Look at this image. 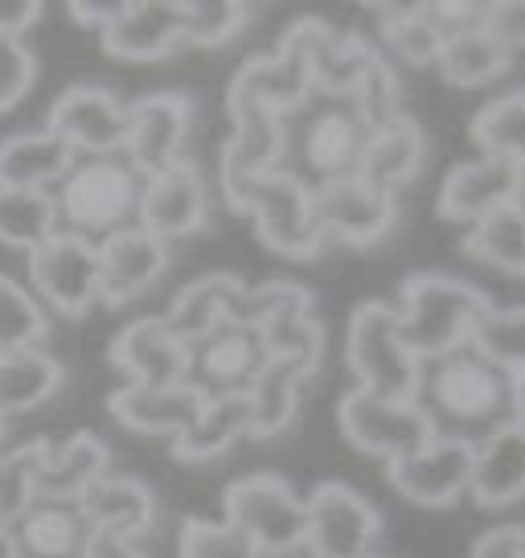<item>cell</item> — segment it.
I'll return each instance as SVG.
<instances>
[{
    "label": "cell",
    "mask_w": 525,
    "mask_h": 558,
    "mask_svg": "<svg viewBox=\"0 0 525 558\" xmlns=\"http://www.w3.org/2000/svg\"><path fill=\"white\" fill-rule=\"evenodd\" d=\"M46 132L62 140L74 157L123 153L127 107H123L107 87H66L53 99Z\"/></svg>",
    "instance_id": "15"
},
{
    "label": "cell",
    "mask_w": 525,
    "mask_h": 558,
    "mask_svg": "<svg viewBox=\"0 0 525 558\" xmlns=\"http://www.w3.org/2000/svg\"><path fill=\"white\" fill-rule=\"evenodd\" d=\"M304 550L313 558H366L382 534V513L341 481H325L304 497Z\"/></svg>",
    "instance_id": "9"
},
{
    "label": "cell",
    "mask_w": 525,
    "mask_h": 558,
    "mask_svg": "<svg viewBox=\"0 0 525 558\" xmlns=\"http://www.w3.org/2000/svg\"><path fill=\"white\" fill-rule=\"evenodd\" d=\"M423 157H427V136H423L419 120L399 116L390 128L374 132L369 153H366V160H362V177L374 181L378 190L394 193L399 185L419 177Z\"/></svg>",
    "instance_id": "32"
},
{
    "label": "cell",
    "mask_w": 525,
    "mask_h": 558,
    "mask_svg": "<svg viewBox=\"0 0 525 558\" xmlns=\"http://www.w3.org/2000/svg\"><path fill=\"white\" fill-rule=\"evenodd\" d=\"M176 558H259V546L230 522L185 518L176 538Z\"/></svg>",
    "instance_id": "44"
},
{
    "label": "cell",
    "mask_w": 525,
    "mask_h": 558,
    "mask_svg": "<svg viewBox=\"0 0 525 558\" xmlns=\"http://www.w3.org/2000/svg\"><path fill=\"white\" fill-rule=\"evenodd\" d=\"M13 558H87L95 530L83 518L78 501H41L9 525Z\"/></svg>",
    "instance_id": "23"
},
{
    "label": "cell",
    "mask_w": 525,
    "mask_h": 558,
    "mask_svg": "<svg viewBox=\"0 0 525 558\" xmlns=\"http://www.w3.org/2000/svg\"><path fill=\"white\" fill-rule=\"evenodd\" d=\"M485 34L497 37L509 53L525 46V0H492Z\"/></svg>",
    "instance_id": "48"
},
{
    "label": "cell",
    "mask_w": 525,
    "mask_h": 558,
    "mask_svg": "<svg viewBox=\"0 0 525 558\" xmlns=\"http://www.w3.org/2000/svg\"><path fill=\"white\" fill-rule=\"evenodd\" d=\"M222 509L234 530H243L246 538L259 546V555H280L304 546V497L276 472H251L230 481L222 493Z\"/></svg>",
    "instance_id": "7"
},
{
    "label": "cell",
    "mask_w": 525,
    "mask_h": 558,
    "mask_svg": "<svg viewBox=\"0 0 525 558\" xmlns=\"http://www.w3.org/2000/svg\"><path fill=\"white\" fill-rule=\"evenodd\" d=\"M53 234L58 206L50 190H0V243L29 255Z\"/></svg>",
    "instance_id": "35"
},
{
    "label": "cell",
    "mask_w": 525,
    "mask_h": 558,
    "mask_svg": "<svg viewBox=\"0 0 525 558\" xmlns=\"http://www.w3.org/2000/svg\"><path fill=\"white\" fill-rule=\"evenodd\" d=\"M468 493L476 506L509 509L525 497V427L509 423L505 432L489 436L480 448H473V476Z\"/></svg>",
    "instance_id": "28"
},
{
    "label": "cell",
    "mask_w": 525,
    "mask_h": 558,
    "mask_svg": "<svg viewBox=\"0 0 525 558\" xmlns=\"http://www.w3.org/2000/svg\"><path fill=\"white\" fill-rule=\"evenodd\" d=\"M337 427L341 436L350 439L357 452L378 456L386 464L403 460V456H415L419 448L431 444V423L423 415L415 402H394V399H378V395H366L353 386L350 395H341L337 402Z\"/></svg>",
    "instance_id": "10"
},
{
    "label": "cell",
    "mask_w": 525,
    "mask_h": 558,
    "mask_svg": "<svg viewBox=\"0 0 525 558\" xmlns=\"http://www.w3.org/2000/svg\"><path fill=\"white\" fill-rule=\"evenodd\" d=\"M243 214H251L259 243L283 259H316L329 243L313 214V190L283 169L262 173L246 190Z\"/></svg>",
    "instance_id": "6"
},
{
    "label": "cell",
    "mask_w": 525,
    "mask_h": 558,
    "mask_svg": "<svg viewBox=\"0 0 525 558\" xmlns=\"http://www.w3.org/2000/svg\"><path fill=\"white\" fill-rule=\"evenodd\" d=\"M37 78V58L21 37H0V116L29 95Z\"/></svg>",
    "instance_id": "46"
},
{
    "label": "cell",
    "mask_w": 525,
    "mask_h": 558,
    "mask_svg": "<svg viewBox=\"0 0 525 558\" xmlns=\"http://www.w3.org/2000/svg\"><path fill=\"white\" fill-rule=\"evenodd\" d=\"M473 345L497 362L505 374H525V304L517 308H492L473 332Z\"/></svg>",
    "instance_id": "42"
},
{
    "label": "cell",
    "mask_w": 525,
    "mask_h": 558,
    "mask_svg": "<svg viewBox=\"0 0 525 558\" xmlns=\"http://www.w3.org/2000/svg\"><path fill=\"white\" fill-rule=\"evenodd\" d=\"M99 251V300L120 308L127 300L148 292L169 271V243L152 239L148 230L127 227L95 246Z\"/></svg>",
    "instance_id": "20"
},
{
    "label": "cell",
    "mask_w": 525,
    "mask_h": 558,
    "mask_svg": "<svg viewBox=\"0 0 525 558\" xmlns=\"http://www.w3.org/2000/svg\"><path fill=\"white\" fill-rule=\"evenodd\" d=\"M464 251L505 276H525V214L513 202L476 218L464 234Z\"/></svg>",
    "instance_id": "34"
},
{
    "label": "cell",
    "mask_w": 525,
    "mask_h": 558,
    "mask_svg": "<svg viewBox=\"0 0 525 558\" xmlns=\"http://www.w3.org/2000/svg\"><path fill=\"white\" fill-rule=\"evenodd\" d=\"M78 509L95 534H115L127 542H141L157 525V497L136 476H99L78 497Z\"/></svg>",
    "instance_id": "26"
},
{
    "label": "cell",
    "mask_w": 525,
    "mask_h": 558,
    "mask_svg": "<svg viewBox=\"0 0 525 558\" xmlns=\"http://www.w3.org/2000/svg\"><path fill=\"white\" fill-rule=\"evenodd\" d=\"M517 177H522V165L501 157H480L468 160V165H455L452 173L443 177V185H439V218L473 227L476 218H485V214L509 206L517 197Z\"/></svg>",
    "instance_id": "21"
},
{
    "label": "cell",
    "mask_w": 525,
    "mask_h": 558,
    "mask_svg": "<svg viewBox=\"0 0 525 558\" xmlns=\"http://www.w3.org/2000/svg\"><path fill=\"white\" fill-rule=\"evenodd\" d=\"M366 558H386V555H366Z\"/></svg>",
    "instance_id": "58"
},
{
    "label": "cell",
    "mask_w": 525,
    "mask_h": 558,
    "mask_svg": "<svg viewBox=\"0 0 525 558\" xmlns=\"http://www.w3.org/2000/svg\"><path fill=\"white\" fill-rule=\"evenodd\" d=\"M127 4H132V0H71V17H74V25L103 34V29H111V25L127 13Z\"/></svg>",
    "instance_id": "50"
},
{
    "label": "cell",
    "mask_w": 525,
    "mask_h": 558,
    "mask_svg": "<svg viewBox=\"0 0 525 558\" xmlns=\"http://www.w3.org/2000/svg\"><path fill=\"white\" fill-rule=\"evenodd\" d=\"M107 460L111 452L95 432H78L62 444H46V452L37 460L34 493L41 501H78L99 476H107Z\"/></svg>",
    "instance_id": "27"
},
{
    "label": "cell",
    "mask_w": 525,
    "mask_h": 558,
    "mask_svg": "<svg viewBox=\"0 0 525 558\" xmlns=\"http://www.w3.org/2000/svg\"><path fill=\"white\" fill-rule=\"evenodd\" d=\"M399 99H403V83H399L394 66L386 62V53H378V62L366 70V78L353 90V104H357L362 120H366L374 132H382V128H390V123L403 116Z\"/></svg>",
    "instance_id": "45"
},
{
    "label": "cell",
    "mask_w": 525,
    "mask_h": 558,
    "mask_svg": "<svg viewBox=\"0 0 525 558\" xmlns=\"http://www.w3.org/2000/svg\"><path fill=\"white\" fill-rule=\"evenodd\" d=\"M304 383H308V374L296 362H288V357H271L262 366V374L246 390V402H251V439H271L296 423L300 386Z\"/></svg>",
    "instance_id": "33"
},
{
    "label": "cell",
    "mask_w": 525,
    "mask_h": 558,
    "mask_svg": "<svg viewBox=\"0 0 525 558\" xmlns=\"http://www.w3.org/2000/svg\"><path fill=\"white\" fill-rule=\"evenodd\" d=\"M415 407L431 423V436L455 439L468 448H480L489 436L517 423L513 374L489 362L476 345H460L439 357H427Z\"/></svg>",
    "instance_id": "1"
},
{
    "label": "cell",
    "mask_w": 525,
    "mask_h": 558,
    "mask_svg": "<svg viewBox=\"0 0 525 558\" xmlns=\"http://www.w3.org/2000/svg\"><path fill=\"white\" fill-rule=\"evenodd\" d=\"M58 230H71L87 243H103L120 230L136 227L144 177L123 153L107 157H74L66 177L53 185Z\"/></svg>",
    "instance_id": "3"
},
{
    "label": "cell",
    "mask_w": 525,
    "mask_h": 558,
    "mask_svg": "<svg viewBox=\"0 0 525 558\" xmlns=\"http://www.w3.org/2000/svg\"><path fill=\"white\" fill-rule=\"evenodd\" d=\"M423 21L436 29L443 41L464 34H480L489 21V4H473V0H427L419 4Z\"/></svg>",
    "instance_id": "47"
},
{
    "label": "cell",
    "mask_w": 525,
    "mask_h": 558,
    "mask_svg": "<svg viewBox=\"0 0 525 558\" xmlns=\"http://www.w3.org/2000/svg\"><path fill=\"white\" fill-rule=\"evenodd\" d=\"M259 558H313L304 546H296V550H280V555H259Z\"/></svg>",
    "instance_id": "56"
},
{
    "label": "cell",
    "mask_w": 525,
    "mask_h": 558,
    "mask_svg": "<svg viewBox=\"0 0 525 558\" xmlns=\"http://www.w3.org/2000/svg\"><path fill=\"white\" fill-rule=\"evenodd\" d=\"M369 140H374V128L362 120L353 95L313 90L304 104L283 116L280 169L304 181L308 190H320L362 173Z\"/></svg>",
    "instance_id": "2"
},
{
    "label": "cell",
    "mask_w": 525,
    "mask_h": 558,
    "mask_svg": "<svg viewBox=\"0 0 525 558\" xmlns=\"http://www.w3.org/2000/svg\"><path fill=\"white\" fill-rule=\"evenodd\" d=\"M473 144L485 157H501L513 165H525V90L497 95L473 116L468 128Z\"/></svg>",
    "instance_id": "37"
},
{
    "label": "cell",
    "mask_w": 525,
    "mask_h": 558,
    "mask_svg": "<svg viewBox=\"0 0 525 558\" xmlns=\"http://www.w3.org/2000/svg\"><path fill=\"white\" fill-rule=\"evenodd\" d=\"M4 427H9V423H0V439H4Z\"/></svg>",
    "instance_id": "57"
},
{
    "label": "cell",
    "mask_w": 525,
    "mask_h": 558,
    "mask_svg": "<svg viewBox=\"0 0 525 558\" xmlns=\"http://www.w3.org/2000/svg\"><path fill=\"white\" fill-rule=\"evenodd\" d=\"M176 9H181V41L206 50L227 46L251 21V9L239 0H176Z\"/></svg>",
    "instance_id": "41"
},
{
    "label": "cell",
    "mask_w": 525,
    "mask_h": 558,
    "mask_svg": "<svg viewBox=\"0 0 525 558\" xmlns=\"http://www.w3.org/2000/svg\"><path fill=\"white\" fill-rule=\"evenodd\" d=\"M71 165L74 153L46 128L0 140V190H53Z\"/></svg>",
    "instance_id": "30"
},
{
    "label": "cell",
    "mask_w": 525,
    "mask_h": 558,
    "mask_svg": "<svg viewBox=\"0 0 525 558\" xmlns=\"http://www.w3.org/2000/svg\"><path fill=\"white\" fill-rule=\"evenodd\" d=\"M46 444L50 439H29V444H21V448L0 456V522L4 525H13L37 501L34 476Z\"/></svg>",
    "instance_id": "43"
},
{
    "label": "cell",
    "mask_w": 525,
    "mask_h": 558,
    "mask_svg": "<svg viewBox=\"0 0 525 558\" xmlns=\"http://www.w3.org/2000/svg\"><path fill=\"white\" fill-rule=\"evenodd\" d=\"M0 558H13V534L4 522H0Z\"/></svg>",
    "instance_id": "54"
},
{
    "label": "cell",
    "mask_w": 525,
    "mask_h": 558,
    "mask_svg": "<svg viewBox=\"0 0 525 558\" xmlns=\"http://www.w3.org/2000/svg\"><path fill=\"white\" fill-rule=\"evenodd\" d=\"M304 50H308V70H313V90L325 95H353L366 70L378 62V50L362 34L329 25L320 17H300Z\"/></svg>",
    "instance_id": "22"
},
{
    "label": "cell",
    "mask_w": 525,
    "mask_h": 558,
    "mask_svg": "<svg viewBox=\"0 0 525 558\" xmlns=\"http://www.w3.org/2000/svg\"><path fill=\"white\" fill-rule=\"evenodd\" d=\"M313 214L325 239H337L345 246H374L399 222V202L394 193L378 190L374 181L357 173L313 190Z\"/></svg>",
    "instance_id": "13"
},
{
    "label": "cell",
    "mask_w": 525,
    "mask_h": 558,
    "mask_svg": "<svg viewBox=\"0 0 525 558\" xmlns=\"http://www.w3.org/2000/svg\"><path fill=\"white\" fill-rule=\"evenodd\" d=\"M436 66L443 74V83H452V87H485V83L501 78L513 66V53L497 37L480 29V34H464L443 41Z\"/></svg>",
    "instance_id": "36"
},
{
    "label": "cell",
    "mask_w": 525,
    "mask_h": 558,
    "mask_svg": "<svg viewBox=\"0 0 525 558\" xmlns=\"http://www.w3.org/2000/svg\"><path fill=\"white\" fill-rule=\"evenodd\" d=\"M513 415H517V427H525V374L513 378Z\"/></svg>",
    "instance_id": "53"
},
{
    "label": "cell",
    "mask_w": 525,
    "mask_h": 558,
    "mask_svg": "<svg viewBox=\"0 0 525 558\" xmlns=\"http://www.w3.org/2000/svg\"><path fill=\"white\" fill-rule=\"evenodd\" d=\"M62 383H66V366L46 349L0 353V423L37 411L62 390Z\"/></svg>",
    "instance_id": "29"
},
{
    "label": "cell",
    "mask_w": 525,
    "mask_h": 558,
    "mask_svg": "<svg viewBox=\"0 0 525 558\" xmlns=\"http://www.w3.org/2000/svg\"><path fill=\"white\" fill-rule=\"evenodd\" d=\"M243 436H251V402L246 395H218L206 399L190 427L173 439V456L185 464H202L230 452Z\"/></svg>",
    "instance_id": "31"
},
{
    "label": "cell",
    "mask_w": 525,
    "mask_h": 558,
    "mask_svg": "<svg viewBox=\"0 0 525 558\" xmlns=\"http://www.w3.org/2000/svg\"><path fill=\"white\" fill-rule=\"evenodd\" d=\"M513 206L525 214V165H522V177H517V197H513Z\"/></svg>",
    "instance_id": "55"
},
{
    "label": "cell",
    "mask_w": 525,
    "mask_h": 558,
    "mask_svg": "<svg viewBox=\"0 0 525 558\" xmlns=\"http://www.w3.org/2000/svg\"><path fill=\"white\" fill-rule=\"evenodd\" d=\"M46 337H50V316L37 304V296L13 276H0V353L41 349Z\"/></svg>",
    "instance_id": "40"
},
{
    "label": "cell",
    "mask_w": 525,
    "mask_h": 558,
    "mask_svg": "<svg viewBox=\"0 0 525 558\" xmlns=\"http://www.w3.org/2000/svg\"><path fill=\"white\" fill-rule=\"evenodd\" d=\"M345 362L357 378V390L366 395L394 402H415L419 395L423 362L406 345L399 308H390L382 300H366L353 308L350 332H345Z\"/></svg>",
    "instance_id": "5"
},
{
    "label": "cell",
    "mask_w": 525,
    "mask_h": 558,
    "mask_svg": "<svg viewBox=\"0 0 525 558\" xmlns=\"http://www.w3.org/2000/svg\"><path fill=\"white\" fill-rule=\"evenodd\" d=\"M206 218H210V197H206L202 169L193 160L181 157L164 173L144 177L136 227L148 230L152 239H160V243L190 239V234L206 227Z\"/></svg>",
    "instance_id": "16"
},
{
    "label": "cell",
    "mask_w": 525,
    "mask_h": 558,
    "mask_svg": "<svg viewBox=\"0 0 525 558\" xmlns=\"http://www.w3.org/2000/svg\"><path fill=\"white\" fill-rule=\"evenodd\" d=\"M473 476V448L455 439H431L415 456L386 464V481L403 493L406 501L427 509H448L468 493Z\"/></svg>",
    "instance_id": "18"
},
{
    "label": "cell",
    "mask_w": 525,
    "mask_h": 558,
    "mask_svg": "<svg viewBox=\"0 0 525 558\" xmlns=\"http://www.w3.org/2000/svg\"><path fill=\"white\" fill-rule=\"evenodd\" d=\"M473 558H525V525H492L473 546Z\"/></svg>",
    "instance_id": "49"
},
{
    "label": "cell",
    "mask_w": 525,
    "mask_h": 558,
    "mask_svg": "<svg viewBox=\"0 0 525 558\" xmlns=\"http://www.w3.org/2000/svg\"><path fill=\"white\" fill-rule=\"evenodd\" d=\"M262 341L271 349V357H288L296 362L308 378H313L320 362H325V325L316 320V304H300V308H283L262 325Z\"/></svg>",
    "instance_id": "38"
},
{
    "label": "cell",
    "mask_w": 525,
    "mask_h": 558,
    "mask_svg": "<svg viewBox=\"0 0 525 558\" xmlns=\"http://www.w3.org/2000/svg\"><path fill=\"white\" fill-rule=\"evenodd\" d=\"M107 58L120 62H160L181 46V9L176 0H132L111 29L99 34Z\"/></svg>",
    "instance_id": "25"
},
{
    "label": "cell",
    "mask_w": 525,
    "mask_h": 558,
    "mask_svg": "<svg viewBox=\"0 0 525 558\" xmlns=\"http://www.w3.org/2000/svg\"><path fill=\"white\" fill-rule=\"evenodd\" d=\"M308 95H313V70H308L304 34L292 21L280 41V50L246 58L243 66L234 70V78H230L227 87V107H267V111L288 116Z\"/></svg>",
    "instance_id": "12"
},
{
    "label": "cell",
    "mask_w": 525,
    "mask_h": 558,
    "mask_svg": "<svg viewBox=\"0 0 525 558\" xmlns=\"http://www.w3.org/2000/svg\"><path fill=\"white\" fill-rule=\"evenodd\" d=\"M29 283L41 308H53L58 316H87L99 300V251L71 230H58L29 251Z\"/></svg>",
    "instance_id": "11"
},
{
    "label": "cell",
    "mask_w": 525,
    "mask_h": 558,
    "mask_svg": "<svg viewBox=\"0 0 525 558\" xmlns=\"http://www.w3.org/2000/svg\"><path fill=\"white\" fill-rule=\"evenodd\" d=\"M492 313L489 292H480L476 283L455 276H436V271H419L403 283V337L415 349V357H439L448 349L473 345L476 325Z\"/></svg>",
    "instance_id": "4"
},
{
    "label": "cell",
    "mask_w": 525,
    "mask_h": 558,
    "mask_svg": "<svg viewBox=\"0 0 525 558\" xmlns=\"http://www.w3.org/2000/svg\"><path fill=\"white\" fill-rule=\"evenodd\" d=\"M202 395L193 386L176 383V386H141L127 383L120 386L111 399H107V411L115 415V423H123L127 432H141V436H169L176 439L185 427H190L197 411H202Z\"/></svg>",
    "instance_id": "24"
},
{
    "label": "cell",
    "mask_w": 525,
    "mask_h": 558,
    "mask_svg": "<svg viewBox=\"0 0 525 558\" xmlns=\"http://www.w3.org/2000/svg\"><path fill=\"white\" fill-rule=\"evenodd\" d=\"M87 558H144V550L136 546V542L115 538V534H95Z\"/></svg>",
    "instance_id": "52"
},
{
    "label": "cell",
    "mask_w": 525,
    "mask_h": 558,
    "mask_svg": "<svg viewBox=\"0 0 525 558\" xmlns=\"http://www.w3.org/2000/svg\"><path fill=\"white\" fill-rule=\"evenodd\" d=\"M41 13L46 4L37 0H0V37H21L41 21Z\"/></svg>",
    "instance_id": "51"
},
{
    "label": "cell",
    "mask_w": 525,
    "mask_h": 558,
    "mask_svg": "<svg viewBox=\"0 0 525 558\" xmlns=\"http://www.w3.org/2000/svg\"><path fill=\"white\" fill-rule=\"evenodd\" d=\"M193 99L185 90H157L127 104V136L123 157L136 165L141 177H157L181 160L185 136H190Z\"/></svg>",
    "instance_id": "14"
},
{
    "label": "cell",
    "mask_w": 525,
    "mask_h": 558,
    "mask_svg": "<svg viewBox=\"0 0 525 558\" xmlns=\"http://www.w3.org/2000/svg\"><path fill=\"white\" fill-rule=\"evenodd\" d=\"M271 362V349L255 325L222 320L190 341L185 353V386H193L202 399L218 395H246L251 383Z\"/></svg>",
    "instance_id": "8"
},
{
    "label": "cell",
    "mask_w": 525,
    "mask_h": 558,
    "mask_svg": "<svg viewBox=\"0 0 525 558\" xmlns=\"http://www.w3.org/2000/svg\"><path fill=\"white\" fill-rule=\"evenodd\" d=\"M374 17H382V37L386 46L399 53L411 66H436L443 37L423 21L419 4H366Z\"/></svg>",
    "instance_id": "39"
},
{
    "label": "cell",
    "mask_w": 525,
    "mask_h": 558,
    "mask_svg": "<svg viewBox=\"0 0 525 558\" xmlns=\"http://www.w3.org/2000/svg\"><path fill=\"white\" fill-rule=\"evenodd\" d=\"M230 111V140L222 148V193L230 209L243 214L246 190L262 173L280 169L283 153V116L267 107H227Z\"/></svg>",
    "instance_id": "17"
},
{
    "label": "cell",
    "mask_w": 525,
    "mask_h": 558,
    "mask_svg": "<svg viewBox=\"0 0 525 558\" xmlns=\"http://www.w3.org/2000/svg\"><path fill=\"white\" fill-rule=\"evenodd\" d=\"M185 353L190 345L169 329L164 316H136L132 325L115 332L107 349L111 366L123 369L141 386H176L185 383Z\"/></svg>",
    "instance_id": "19"
}]
</instances>
